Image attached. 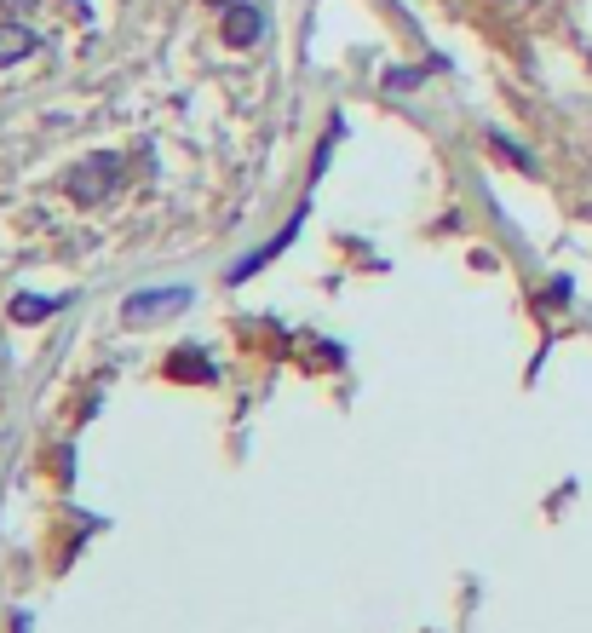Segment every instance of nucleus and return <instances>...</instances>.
I'll list each match as a JSON object with an SVG mask.
<instances>
[{"mask_svg":"<svg viewBox=\"0 0 592 633\" xmlns=\"http://www.w3.org/2000/svg\"><path fill=\"white\" fill-rule=\"evenodd\" d=\"M230 35H236V41H253V35H259V12H236V18H230Z\"/></svg>","mask_w":592,"mask_h":633,"instance_id":"f03ea898","label":"nucleus"},{"mask_svg":"<svg viewBox=\"0 0 592 633\" xmlns=\"http://www.w3.org/2000/svg\"><path fill=\"white\" fill-rule=\"evenodd\" d=\"M184 288H156V294H133L127 300V323H156V317H173V311H184Z\"/></svg>","mask_w":592,"mask_h":633,"instance_id":"f257e3e1","label":"nucleus"}]
</instances>
